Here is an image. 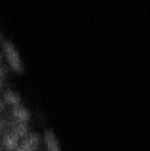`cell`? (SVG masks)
Returning <instances> with one entry per match:
<instances>
[{
	"label": "cell",
	"mask_w": 150,
	"mask_h": 151,
	"mask_svg": "<svg viewBox=\"0 0 150 151\" xmlns=\"http://www.w3.org/2000/svg\"><path fill=\"white\" fill-rule=\"evenodd\" d=\"M2 49L9 66L12 70L17 74H22L24 71L23 63L19 51L14 44L10 41H2Z\"/></svg>",
	"instance_id": "obj_1"
},
{
	"label": "cell",
	"mask_w": 150,
	"mask_h": 151,
	"mask_svg": "<svg viewBox=\"0 0 150 151\" xmlns=\"http://www.w3.org/2000/svg\"><path fill=\"white\" fill-rule=\"evenodd\" d=\"M41 137L36 133H29L15 151H38Z\"/></svg>",
	"instance_id": "obj_2"
},
{
	"label": "cell",
	"mask_w": 150,
	"mask_h": 151,
	"mask_svg": "<svg viewBox=\"0 0 150 151\" xmlns=\"http://www.w3.org/2000/svg\"><path fill=\"white\" fill-rule=\"evenodd\" d=\"M12 120L20 123L26 124L31 119V114L28 109L21 105L13 106L10 110Z\"/></svg>",
	"instance_id": "obj_3"
},
{
	"label": "cell",
	"mask_w": 150,
	"mask_h": 151,
	"mask_svg": "<svg viewBox=\"0 0 150 151\" xmlns=\"http://www.w3.org/2000/svg\"><path fill=\"white\" fill-rule=\"evenodd\" d=\"M44 143L47 151H62L58 140L52 130L49 129L44 132Z\"/></svg>",
	"instance_id": "obj_4"
},
{
	"label": "cell",
	"mask_w": 150,
	"mask_h": 151,
	"mask_svg": "<svg viewBox=\"0 0 150 151\" xmlns=\"http://www.w3.org/2000/svg\"><path fill=\"white\" fill-rule=\"evenodd\" d=\"M7 125L11 128V132L13 133L19 139H24L29 134V128L26 124L20 123L12 120L11 122H7Z\"/></svg>",
	"instance_id": "obj_5"
},
{
	"label": "cell",
	"mask_w": 150,
	"mask_h": 151,
	"mask_svg": "<svg viewBox=\"0 0 150 151\" xmlns=\"http://www.w3.org/2000/svg\"><path fill=\"white\" fill-rule=\"evenodd\" d=\"M19 139L11 131L7 132L3 136L2 144L6 150H16L19 147Z\"/></svg>",
	"instance_id": "obj_6"
},
{
	"label": "cell",
	"mask_w": 150,
	"mask_h": 151,
	"mask_svg": "<svg viewBox=\"0 0 150 151\" xmlns=\"http://www.w3.org/2000/svg\"><path fill=\"white\" fill-rule=\"evenodd\" d=\"M3 101L7 105L11 106H17L21 105V98L20 96L11 89L6 90L3 94Z\"/></svg>",
	"instance_id": "obj_7"
},
{
	"label": "cell",
	"mask_w": 150,
	"mask_h": 151,
	"mask_svg": "<svg viewBox=\"0 0 150 151\" xmlns=\"http://www.w3.org/2000/svg\"><path fill=\"white\" fill-rule=\"evenodd\" d=\"M6 77V71L4 68L1 66V65L0 64V78L3 79L4 81V78Z\"/></svg>",
	"instance_id": "obj_8"
},
{
	"label": "cell",
	"mask_w": 150,
	"mask_h": 151,
	"mask_svg": "<svg viewBox=\"0 0 150 151\" xmlns=\"http://www.w3.org/2000/svg\"><path fill=\"white\" fill-rule=\"evenodd\" d=\"M4 108H5V104H4L3 100L0 98V114L2 113L3 111L4 110Z\"/></svg>",
	"instance_id": "obj_9"
},
{
	"label": "cell",
	"mask_w": 150,
	"mask_h": 151,
	"mask_svg": "<svg viewBox=\"0 0 150 151\" xmlns=\"http://www.w3.org/2000/svg\"><path fill=\"white\" fill-rule=\"evenodd\" d=\"M3 83H4V80L1 79V78H0V90H1V88H2Z\"/></svg>",
	"instance_id": "obj_10"
},
{
	"label": "cell",
	"mask_w": 150,
	"mask_h": 151,
	"mask_svg": "<svg viewBox=\"0 0 150 151\" xmlns=\"http://www.w3.org/2000/svg\"><path fill=\"white\" fill-rule=\"evenodd\" d=\"M3 41V38H2V35H1V32H0V43H2Z\"/></svg>",
	"instance_id": "obj_11"
},
{
	"label": "cell",
	"mask_w": 150,
	"mask_h": 151,
	"mask_svg": "<svg viewBox=\"0 0 150 151\" xmlns=\"http://www.w3.org/2000/svg\"><path fill=\"white\" fill-rule=\"evenodd\" d=\"M1 61H2V56H1V52H0V64H1Z\"/></svg>",
	"instance_id": "obj_12"
},
{
	"label": "cell",
	"mask_w": 150,
	"mask_h": 151,
	"mask_svg": "<svg viewBox=\"0 0 150 151\" xmlns=\"http://www.w3.org/2000/svg\"><path fill=\"white\" fill-rule=\"evenodd\" d=\"M5 151H15V150H6Z\"/></svg>",
	"instance_id": "obj_13"
}]
</instances>
